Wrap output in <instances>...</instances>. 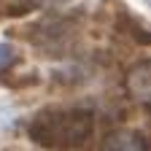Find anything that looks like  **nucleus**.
Returning <instances> with one entry per match:
<instances>
[{"mask_svg": "<svg viewBox=\"0 0 151 151\" xmlns=\"http://www.w3.org/2000/svg\"><path fill=\"white\" fill-rule=\"evenodd\" d=\"M92 111L84 108H54L35 113L27 124V135L32 143L49 151H73L89 140L92 135Z\"/></svg>", "mask_w": 151, "mask_h": 151, "instance_id": "1", "label": "nucleus"}, {"mask_svg": "<svg viewBox=\"0 0 151 151\" xmlns=\"http://www.w3.org/2000/svg\"><path fill=\"white\" fill-rule=\"evenodd\" d=\"M124 86H127L132 100H138L143 105H151V60L129 68L127 78H124Z\"/></svg>", "mask_w": 151, "mask_h": 151, "instance_id": "2", "label": "nucleus"}, {"mask_svg": "<svg viewBox=\"0 0 151 151\" xmlns=\"http://www.w3.org/2000/svg\"><path fill=\"white\" fill-rule=\"evenodd\" d=\"M100 151H151V143L140 132H113L100 146Z\"/></svg>", "mask_w": 151, "mask_h": 151, "instance_id": "3", "label": "nucleus"}, {"mask_svg": "<svg viewBox=\"0 0 151 151\" xmlns=\"http://www.w3.org/2000/svg\"><path fill=\"white\" fill-rule=\"evenodd\" d=\"M11 62H14V49L3 43V46H0V70H6Z\"/></svg>", "mask_w": 151, "mask_h": 151, "instance_id": "4", "label": "nucleus"}, {"mask_svg": "<svg viewBox=\"0 0 151 151\" xmlns=\"http://www.w3.org/2000/svg\"><path fill=\"white\" fill-rule=\"evenodd\" d=\"M57 3H65V0H30V6H38V8H43V6H57Z\"/></svg>", "mask_w": 151, "mask_h": 151, "instance_id": "5", "label": "nucleus"}]
</instances>
